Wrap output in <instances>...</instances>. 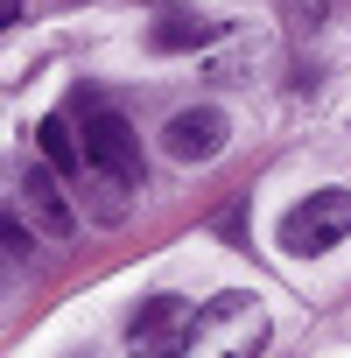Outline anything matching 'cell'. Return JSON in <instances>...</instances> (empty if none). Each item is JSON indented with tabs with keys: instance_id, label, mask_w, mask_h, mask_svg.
Masks as SVG:
<instances>
[{
	"instance_id": "8",
	"label": "cell",
	"mask_w": 351,
	"mask_h": 358,
	"mask_svg": "<svg viewBox=\"0 0 351 358\" xmlns=\"http://www.w3.org/2000/svg\"><path fill=\"white\" fill-rule=\"evenodd\" d=\"M29 246H36V239H29L15 218H0V253H29Z\"/></svg>"
},
{
	"instance_id": "4",
	"label": "cell",
	"mask_w": 351,
	"mask_h": 358,
	"mask_svg": "<svg viewBox=\"0 0 351 358\" xmlns=\"http://www.w3.org/2000/svg\"><path fill=\"white\" fill-rule=\"evenodd\" d=\"M225 141H232V120L218 106H183V113L162 127V155L169 162H218Z\"/></svg>"
},
{
	"instance_id": "2",
	"label": "cell",
	"mask_w": 351,
	"mask_h": 358,
	"mask_svg": "<svg viewBox=\"0 0 351 358\" xmlns=\"http://www.w3.org/2000/svg\"><path fill=\"white\" fill-rule=\"evenodd\" d=\"M344 232H351V190H309L302 204L281 211V246H288L295 260L344 246Z\"/></svg>"
},
{
	"instance_id": "9",
	"label": "cell",
	"mask_w": 351,
	"mask_h": 358,
	"mask_svg": "<svg viewBox=\"0 0 351 358\" xmlns=\"http://www.w3.org/2000/svg\"><path fill=\"white\" fill-rule=\"evenodd\" d=\"M15 15H22V8H15V0H0V29H8V22H15Z\"/></svg>"
},
{
	"instance_id": "7",
	"label": "cell",
	"mask_w": 351,
	"mask_h": 358,
	"mask_svg": "<svg viewBox=\"0 0 351 358\" xmlns=\"http://www.w3.org/2000/svg\"><path fill=\"white\" fill-rule=\"evenodd\" d=\"M36 141H43V162H50L57 176H78V162H85V148L71 141V127H64V120H43V127H36Z\"/></svg>"
},
{
	"instance_id": "6",
	"label": "cell",
	"mask_w": 351,
	"mask_h": 358,
	"mask_svg": "<svg viewBox=\"0 0 351 358\" xmlns=\"http://www.w3.org/2000/svg\"><path fill=\"white\" fill-rule=\"evenodd\" d=\"M218 36H225V29L204 22V15H162V22L148 29V50L176 57V50H204V43H218Z\"/></svg>"
},
{
	"instance_id": "3",
	"label": "cell",
	"mask_w": 351,
	"mask_h": 358,
	"mask_svg": "<svg viewBox=\"0 0 351 358\" xmlns=\"http://www.w3.org/2000/svg\"><path fill=\"white\" fill-rule=\"evenodd\" d=\"M190 302L183 295H148L134 316H127V344L134 358H183L190 351Z\"/></svg>"
},
{
	"instance_id": "1",
	"label": "cell",
	"mask_w": 351,
	"mask_h": 358,
	"mask_svg": "<svg viewBox=\"0 0 351 358\" xmlns=\"http://www.w3.org/2000/svg\"><path fill=\"white\" fill-rule=\"evenodd\" d=\"M85 169L99 176L106 190H120V197L141 190V176H148V169H141V134H134L113 106H92V113H85Z\"/></svg>"
},
{
	"instance_id": "5",
	"label": "cell",
	"mask_w": 351,
	"mask_h": 358,
	"mask_svg": "<svg viewBox=\"0 0 351 358\" xmlns=\"http://www.w3.org/2000/svg\"><path fill=\"white\" fill-rule=\"evenodd\" d=\"M22 204H29V225H36L50 246H64V239L78 232V211H71V197H64V183H57V169H22Z\"/></svg>"
}]
</instances>
